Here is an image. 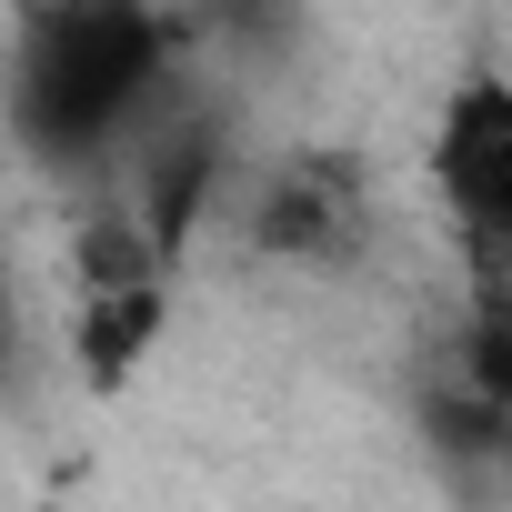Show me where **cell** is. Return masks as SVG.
I'll return each instance as SVG.
<instances>
[{
    "mask_svg": "<svg viewBox=\"0 0 512 512\" xmlns=\"http://www.w3.org/2000/svg\"><path fill=\"white\" fill-rule=\"evenodd\" d=\"M201 41L181 0H21L0 51V121L51 181H111L121 151L191 81Z\"/></svg>",
    "mask_w": 512,
    "mask_h": 512,
    "instance_id": "obj_1",
    "label": "cell"
},
{
    "mask_svg": "<svg viewBox=\"0 0 512 512\" xmlns=\"http://www.w3.org/2000/svg\"><path fill=\"white\" fill-rule=\"evenodd\" d=\"M61 262H71V292H61V342L81 362L91 392H131L171 332V302H181V262L141 231L131 201L91 191L61 231Z\"/></svg>",
    "mask_w": 512,
    "mask_h": 512,
    "instance_id": "obj_2",
    "label": "cell"
},
{
    "mask_svg": "<svg viewBox=\"0 0 512 512\" xmlns=\"http://www.w3.org/2000/svg\"><path fill=\"white\" fill-rule=\"evenodd\" d=\"M372 221H382V181L352 141H292L282 161L241 171L231 201L241 251L272 272H352L372 251Z\"/></svg>",
    "mask_w": 512,
    "mask_h": 512,
    "instance_id": "obj_3",
    "label": "cell"
},
{
    "mask_svg": "<svg viewBox=\"0 0 512 512\" xmlns=\"http://www.w3.org/2000/svg\"><path fill=\"white\" fill-rule=\"evenodd\" d=\"M422 191L442 211V231L462 241V262L482 292H512V71L472 61L432 131H422Z\"/></svg>",
    "mask_w": 512,
    "mask_h": 512,
    "instance_id": "obj_4",
    "label": "cell"
},
{
    "mask_svg": "<svg viewBox=\"0 0 512 512\" xmlns=\"http://www.w3.org/2000/svg\"><path fill=\"white\" fill-rule=\"evenodd\" d=\"M181 21H191L201 61H211V51H221V61H272V51H292V31H302V0H181Z\"/></svg>",
    "mask_w": 512,
    "mask_h": 512,
    "instance_id": "obj_5",
    "label": "cell"
},
{
    "mask_svg": "<svg viewBox=\"0 0 512 512\" xmlns=\"http://www.w3.org/2000/svg\"><path fill=\"white\" fill-rule=\"evenodd\" d=\"M21 372V262H11V221H0V382Z\"/></svg>",
    "mask_w": 512,
    "mask_h": 512,
    "instance_id": "obj_6",
    "label": "cell"
}]
</instances>
